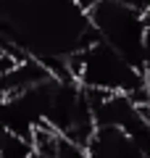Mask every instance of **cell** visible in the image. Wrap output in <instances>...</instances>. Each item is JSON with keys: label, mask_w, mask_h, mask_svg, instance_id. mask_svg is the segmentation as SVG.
<instances>
[{"label": "cell", "mask_w": 150, "mask_h": 158, "mask_svg": "<svg viewBox=\"0 0 150 158\" xmlns=\"http://www.w3.org/2000/svg\"><path fill=\"white\" fill-rule=\"evenodd\" d=\"M71 77L82 87H100L108 92H127L129 98H137L148 87L142 77V69L132 66L121 53H116L106 40H98L92 45L69 56Z\"/></svg>", "instance_id": "1"}, {"label": "cell", "mask_w": 150, "mask_h": 158, "mask_svg": "<svg viewBox=\"0 0 150 158\" xmlns=\"http://www.w3.org/2000/svg\"><path fill=\"white\" fill-rule=\"evenodd\" d=\"M145 16H148V19H150V6H148V8H145Z\"/></svg>", "instance_id": "7"}, {"label": "cell", "mask_w": 150, "mask_h": 158, "mask_svg": "<svg viewBox=\"0 0 150 158\" xmlns=\"http://www.w3.org/2000/svg\"><path fill=\"white\" fill-rule=\"evenodd\" d=\"M56 158H87V148L79 145V142H74V140H69L66 135H58Z\"/></svg>", "instance_id": "4"}, {"label": "cell", "mask_w": 150, "mask_h": 158, "mask_svg": "<svg viewBox=\"0 0 150 158\" xmlns=\"http://www.w3.org/2000/svg\"><path fill=\"white\" fill-rule=\"evenodd\" d=\"M87 16L90 24L100 32V40H106L132 66L142 69V42L148 27L145 11L121 0H98L92 11H87Z\"/></svg>", "instance_id": "2"}, {"label": "cell", "mask_w": 150, "mask_h": 158, "mask_svg": "<svg viewBox=\"0 0 150 158\" xmlns=\"http://www.w3.org/2000/svg\"><path fill=\"white\" fill-rule=\"evenodd\" d=\"M0 158H34L32 140L16 132L0 129Z\"/></svg>", "instance_id": "3"}, {"label": "cell", "mask_w": 150, "mask_h": 158, "mask_svg": "<svg viewBox=\"0 0 150 158\" xmlns=\"http://www.w3.org/2000/svg\"><path fill=\"white\" fill-rule=\"evenodd\" d=\"M142 77L150 85V19H148V27H145V42H142Z\"/></svg>", "instance_id": "5"}, {"label": "cell", "mask_w": 150, "mask_h": 158, "mask_svg": "<svg viewBox=\"0 0 150 158\" xmlns=\"http://www.w3.org/2000/svg\"><path fill=\"white\" fill-rule=\"evenodd\" d=\"M74 3H77V6L87 13V11H92V8H95V3H98V0H74Z\"/></svg>", "instance_id": "6"}]
</instances>
